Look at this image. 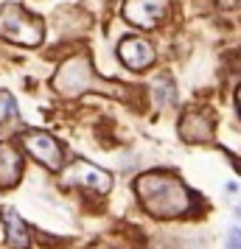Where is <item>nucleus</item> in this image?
Masks as SVG:
<instances>
[{"instance_id":"9","label":"nucleus","mask_w":241,"mask_h":249,"mask_svg":"<svg viewBox=\"0 0 241 249\" xmlns=\"http://www.w3.org/2000/svg\"><path fill=\"white\" fill-rule=\"evenodd\" d=\"M23 177V157L14 143H0V188H14Z\"/></svg>"},{"instance_id":"1","label":"nucleus","mask_w":241,"mask_h":249,"mask_svg":"<svg viewBox=\"0 0 241 249\" xmlns=\"http://www.w3.org/2000/svg\"><path fill=\"white\" fill-rule=\"evenodd\" d=\"M135 196L154 218H177L191 210V193L171 174H140L135 179Z\"/></svg>"},{"instance_id":"5","label":"nucleus","mask_w":241,"mask_h":249,"mask_svg":"<svg viewBox=\"0 0 241 249\" xmlns=\"http://www.w3.org/2000/svg\"><path fill=\"white\" fill-rule=\"evenodd\" d=\"M62 182L65 185H79V188H90L95 193H107L112 188V177L107 171L95 168L87 160H73L70 165L62 168Z\"/></svg>"},{"instance_id":"3","label":"nucleus","mask_w":241,"mask_h":249,"mask_svg":"<svg viewBox=\"0 0 241 249\" xmlns=\"http://www.w3.org/2000/svg\"><path fill=\"white\" fill-rule=\"evenodd\" d=\"M0 36L12 45L37 48L45 39V25L39 17L25 12L20 3H6L0 6Z\"/></svg>"},{"instance_id":"12","label":"nucleus","mask_w":241,"mask_h":249,"mask_svg":"<svg viewBox=\"0 0 241 249\" xmlns=\"http://www.w3.org/2000/svg\"><path fill=\"white\" fill-rule=\"evenodd\" d=\"M14 115H17V101H14V95L6 92V90H0V124L12 121Z\"/></svg>"},{"instance_id":"10","label":"nucleus","mask_w":241,"mask_h":249,"mask_svg":"<svg viewBox=\"0 0 241 249\" xmlns=\"http://www.w3.org/2000/svg\"><path fill=\"white\" fill-rule=\"evenodd\" d=\"M0 215H3V227H6V244L12 249L31 247V232H28V224L20 218V213L14 207H3Z\"/></svg>"},{"instance_id":"11","label":"nucleus","mask_w":241,"mask_h":249,"mask_svg":"<svg viewBox=\"0 0 241 249\" xmlns=\"http://www.w3.org/2000/svg\"><path fill=\"white\" fill-rule=\"evenodd\" d=\"M151 90H154V101L160 107H168V104H177V87H174L171 76H157L151 81Z\"/></svg>"},{"instance_id":"2","label":"nucleus","mask_w":241,"mask_h":249,"mask_svg":"<svg viewBox=\"0 0 241 249\" xmlns=\"http://www.w3.org/2000/svg\"><path fill=\"white\" fill-rule=\"evenodd\" d=\"M54 90L59 95H65V98H76L81 92H107V95H118V98H124L127 95V87H121V84H112V81H104L95 76V70H93L90 59L84 56V53H76V56H70L68 62H62V68L56 70V76H54Z\"/></svg>"},{"instance_id":"14","label":"nucleus","mask_w":241,"mask_h":249,"mask_svg":"<svg viewBox=\"0 0 241 249\" xmlns=\"http://www.w3.org/2000/svg\"><path fill=\"white\" fill-rule=\"evenodd\" d=\"M239 109H241V92H239Z\"/></svg>"},{"instance_id":"13","label":"nucleus","mask_w":241,"mask_h":249,"mask_svg":"<svg viewBox=\"0 0 241 249\" xmlns=\"http://www.w3.org/2000/svg\"><path fill=\"white\" fill-rule=\"evenodd\" d=\"M227 249H241V230L230 227L227 230Z\"/></svg>"},{"instance_id":"8","label":"nucleus","mask_w":241,"mask_h":249,"mask_svg":"<svg viewBox=\"0 0 241 249\" xmlns=\"http://www.w3.org/2000/svg\"><path fill=\"white\" fill-rule=\"evenodd\" d=\"M180 135L188 143H205L213 137V118L207 112H196V109L185 112L180 121Z\"/></svg>"},{"instance_id":"6","label":"nucleus","mask_w":241,"mask_h":249,"mask_svg":"<svg viewBox=\"0 0 241 249\" xmlns=\"http://www.w3.org/2000/svg\"><path fill=\"white\" fill-rule=\"evenodd\" d=\"M171 3L168 0H127L124 3V17L127 23L138 28H154L168 17Z\"/></svg>"},{"instance_id":"15","label":"nucleus","mask_w":241,"mask_h":249,"mask_svg":"<svg viewBox=\"0 0 241 249\" xmlns=\"http://www.w3.org/2000/svg\"><path fill=\"white\" fill-rule=\"evenodd\" d=\"M239 215H241V204H239Z\"/></svg>"},{"instance_id":"4","label":"nucleus","mask_w":241,"mask_h":249,"mask_svg":"<svg viewBox=\"0 0 241 249\" xmlns=\"http://www.w3.org/2000/svg\"><path fill=\"white\" fill-rule=\"evenodd\" d=\"M20 140H23L25 151H28L39 165H45L48 171L65 168V148H62V143H59L54 135H48V132H23Z\"/></svg>"},{"instance_id":"7","label":"nucleus","mask_w":241,"mask_h":249,"mask_svg":"<svg viewBox=\"0 0 241 249\" xmlns=\"http://www.w3.org/2000/svg\"><path fill=\"white\" fill-rule=\"evenodd\" d=\"M154 45L143 36H127L121 45H118V59L127 65L129 70H146L154 62Z\"/></svg>"}]
</instances>
